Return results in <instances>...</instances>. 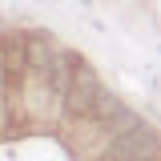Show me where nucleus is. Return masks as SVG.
<instances>
[{
    "label": "nucleus",
    "instance_id": "nucleus-1",
    "mask_svg": "<svg viewBox=\"0 0 161 161\" xmlns=\"http://www.w3.org/2000/svg\"><path fill=\"white\" fill-rule=\"evenodd\" d=\"M153 157H157V133L145 121L117 133L113 145H109V161H153Z\"/></svg>",
    "mask_w": 161,
    "mask_h": 161
},
{
    "label": "nucleus",
    "instance_id": "nucleus-2",
    "mask_svg": "<svg viewBox=\"0 0 161 161\" xmlns=\"http://www.w3.org/2000/svg\"><path fill=\"white\" fill-rule=\"evenodd\" d=\"M101 77L89 69V64H77V77H73V89H69V97H64V109H69V117H89L93 113V105L101 97Z\"/></svg>",
    "mask_w": 161,
    "mask_h": 161
},
{
    "label": "nucleus",
    "instance_id": "nucleus-3",
    "mask_svg": "<svg viewBox=\"0 0 161 161\" xmlns=\"http://www.w3.org/2000/svg\"><path fill=\"white\" fill-rule=\"evenodd\" d=\"M73 77H77V64H73V57H64V53H57V60H53V69H48V93L53 97H69V89H73Z\"/></svg>",
    "mask_w": 161,
    "mask_h": 161
},
{
    "label": "nucleus",
    "instance_id": "nucleus-4",
    "mask_svg": "<svg viewBox=\"0 0 161 161\" xmlns=\"http://www.w3.org/2000/svg\"><path fill=\"white\" fill-rule=\"evenodd\" d=\"M53 60H57V53H53V44H48V40H44V36H28V44H24V64H28L32 73L48 77Z\"/></svg>",
    "mask_w": 161,
    "mask_h": 161
},
{
    "label": "nucleus",
    "instance_id": "nucleus-5",
    "mask_svg": "<svg viewBox=\"0 0 161 161\" xmlns=\"http://www.w3.org/2000/svg\"><path fill=\"white\" fill-rule=\"evenodd\" d=\"M125 113H129V109L121 105L117 93H113V89H101V97H97V105H93V113H89V117L101 121V125H113V129H117V121L125 117Z\"/></svg>",
    "mask_w": 161,
    "mask_h": 161
}]
</instances>
